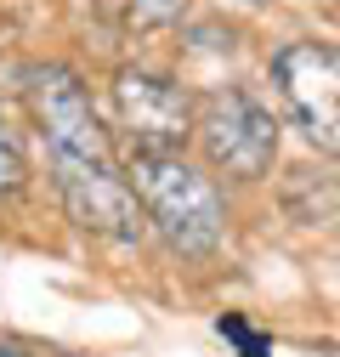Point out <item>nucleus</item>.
<instances>
[{"mask_svg": "<svg viewBox=\"0 0 340 357\" xmlns=\"http://www.w3.org/2000/svg\"><path fill=\"white\" fill-rule=\"evenodd\" d=\"M131 193L148 215V227L176 250V255H210L227 233V204L216 182L187 165L182 153H131Z\"/></svg>", "mask_w": 340, "mask_h": 357, "instance_id": "nucleus-1", "label": "nucleus"}, {"mask_svg": "<svg viewBox=\"0 0 340 357\" xmlns=\"http://www.w3.org/2000/svg\"><path fill=\"white\" fill-rule=\"evenodd\" d=\"M193 137L204 165L233 176V182H261L278 159V119L244 85H222L193 108Z\"/></svg>", "mask_w": 340, "mask_h": 357, "instance_id": "nucleus-2", "label": "nucleus"}, {"mask_svg": "<svg viewBox=\"0 0 340 357\" xmlns=\"http://www.w3.org/2000/svg\"><path fill=\"white\" fill-rule=\"evenodd\" d=\"M23 102L34 114V125L46 130L52 165L74 159V165H114L108 130L97 119V102L85 91V79L68 63H34L23 68Z\"/></svg>", "mask_w": 340, "mask_h": 357, "instance_id": "nucleus-3", "label": "nucleus"}, {"mask_svg": "<svg viewBox=\"0 0 340 357\" xmlns=\"http://www.w3.org/2000/svg\"><path fill=\"white\" fill-rule=\"evenodd\" d=\"M272 85L289 125L318 148L340 159V46L323 40H289L272 52Z\"/></svg>", "mask_w": 340, "mask_h": 357, "instance_id": "nucleus-4", "label": "nucleus"}, {"mask_svg": "<svg viewBox=\"0 0 340 357\" xmlns=\"http://www.w3.org/2000/svg\"><path fill=\"white\" fill-rule=\"evenodd\" d=\"M108 102L131 153H182V142L193 137V97L159 68H137V63L114 68Z\"/></svg>", "mask_w": 340, "mask_h": 357, "instance_id": "nucleus-5", "label": "nucleus"}, {"mask_svg": "<svg viewBox=\"0 0 340 357\" xmlns=\"http://www.w3.org/2000/svg\"><path fill=\"white\" fill-rule=\"evenodd\" d=\"M52 176H57L63 210H68V221L79 233H97L108 244H137L148 233V215H142L131 182H125L114 165H74V159H63V165H52Z\"/></svg>", "mask_w": 340, "mask_h": 357, "instance_id": "nucleus-6", "label": "nucleus"}, {"mask_svg": "<svg viewBox=\"0 0 340 357\" xmlns=\"http://www.w3.org/2000/svg\"><path fill=\"white\" fill-rule=\"evenodd\" d=\"M29 188V148L12 119H0V199H17Z\"/></svg>", "mask_w": 340, "mask_h": 357, "instance_id": "nucleus-7", "label": "nucleus"}, {"mask_svg": "<svg viewBox=\"0 0 340 357\" xmlns=\"http://www.w3.org/2000/svg\"><path fill=\"white\" fill-rule=\"evenodd\" d=\"M193 0H125V29L131 34H159V29H176L187 17Z\"/></svg>", "mask_w": 340, "mask_h": 357, "instance_id": "nucleus-8", "label": "nucleus"}, {"mask_svg": "<svg viewBox=\"0 0 340 357\" xmlns=\"http://www.w3.org/2000/svg\"><path fill=\"white\" fill-rule=\"evenodd\" d=\"M216 329H222V335H227V340H233V346H238V351H244V357H267V351H272V346H267V340H261V335H255V329H249V324H244V318H222V324H216Z\"/></svg>", "mask_w": 340, "mask_h": 357, "instance_id": "nucleus-9", "label": "nucleus"}, {"mask_svg": "<svg viewBox=\"0 0 340 357\" xmlns=\"http://www.w3.org/2000/svg\"><path fill=\"white\" fill-rule=\"evenodd\" d=\"M0 357H40V351L23 346V340H0Z\"/></svg>", "mask_w": 340, "mask_h": 357, "instance_id": "nucleus-10", "label": "nucleus"}, {"mask_svg": "<svg viewBox=\"0 0 340 357\" xmlns=\"http://www.w3.org/2000/svg\"><path fill=\"white\" fill-rule=\"evenodd\" d=\"M255 6H267V0H255Z\"/></svg>", "mask_w": 340, "mask_h": 357, "instance_id": "nucleus-11", "label": "nucleus"}]
</instances>
